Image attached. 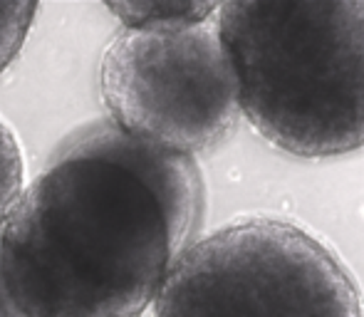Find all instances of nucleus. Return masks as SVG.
<instances>
[{"mask_svg": "<svg viewBox=\"0 0 364 317\" xmlns=\"http://www.w3.org/2000/svg\"><path fill=\"white\" fill-rule=\"evenodd\" d=\"M173 258L149 188L85 158L48 161L0 231V273L25 317H141Z\"/></svg>", "mask_w": 364, "mask_h": 317, "instance_id": "f257e3e1", "label": "nucleus"}, {"mask_svg": "<svg viewBox=\"0 0 364 317\" xmlns=\"http://www.w3.org/2000/svg\"><path fill=\"white\" fill-rule=\"evenodd\" d=\"M216 30L238 82L240 114L300 158L364 146V0L223 3Z\"/></svg>", "mask_w": 364, "mask_h": 317, "instance_id": "f03ea898", "label": "nucleus"}, {"mask_svg": "<svg viewBox=\"0 0 364 317\" xmlns=\"http://www.w3.org/2000/svg\"><path fill=\"white\" fill-rule=\"evenodd\" d=\"M154 317H364L342 258L307 228L248 216L173 258Z\"/></svg>", "mask_w": 364, "mask_h": 317, "instance_id": "7ed1b4c3", "label": "nucleus"}, {"mask_svg": "<svg viewBox=\"0 0 364 317\" xmlns=\"http://www.w3.org/2000/svg\"><path fill=\"white\" fill-rule=\"evenodd\" d=\"M100 92L122 131L186 156L218 146L240 119L233 65L208 23L122 30L102 55Z\"/></svg>", "mask_w": 364, "mask_h": 317, "instance_id": "20e7f679", "label": "nucleus"}, {"mask_svg": "<svg viewBox=\"0 0 364 317\" xmlns=\"http://www.w3.org/2000/svg\"><path fill=\"white\" fill-rule=\"evenodd\" d=\"M100 161L134 176L149 188L166 218L173 255L201 236L206 218V181L196 158L122 131L109 117L75 127L50 154V161Z\"/></svg>", "mask_w": 364, "mask_h": 317, "instance_id": "39448f33", "label": "nucleus"}, {"mask_svg": "<svg viewBox=\"0 0 364 317\" xmlns=\"http://www.w3.org/2000/svg\"><path fill=\"white\" fill-rule=\"evenodd\" d=\"M124 30H183L203 25L218 13L216 3H109Z\"/></svg>", "mask_w": 364, "mask_h": 317, "instance_id": "423d86ee", "label": "nucleus"}, {"mask_svg": "<svg viewBox=\"0 0 364 317\" xmlns=\"http://www.w3.org/2000/svg\"><path fill=\"white\" fill-rule=\"evenodd\" d=\"M25 188V156L13 127L0 117V231Z\"/></svg>", "mask_w": 364, "mask_h": 317, "instance_id": "0eeeda50", "label": "nucleus"}, {"mask_svg": "<svg viewBox=\"0 0 364 317\" xmlns=\"http://www.w3.org/2000/svg\"><path fill=\"white\" fill-rule=\"evenodd\" d=\"M38 15L35 3H0V75L23 50Z\"/></svg>", "mask_w": 364, "mask_h": 317, "instance_id": "6e6552de", "label": "nucleus"}, {"mask_svg": "<svg viewBox=\"0 0 364 317\" xmlns=\"http://www.w3.org/2000/svg\"><path fill=\"white\" fill-rule=\"evenodd\" d=\"M0 317H25L18 310V305L13 303V298H10L8 288H5L3 273H0Z\"/></svg>", "mask_w": 364, "mask_h": 317, "instance_id": "1a4fd4ad", "label": "nucleus"}]
</instances>
